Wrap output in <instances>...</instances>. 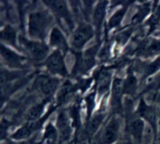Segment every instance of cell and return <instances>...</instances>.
Instances as JSON below:
<instances>
[{"label":"cell","mask_w":160,"mask_h":144,"mask_svg":"<svg viewBox=\"0 0 160 144\" xmlns=\"http://www.w3.org/2000/svg\"><path fill=\"white\" fill-rule=\"evenodd\" d=\"M53 23V18L47 10L33 12L29 16V35L32 39L44 40L50 27Z\"/></svg>","instance_id":"cell-1"},{"label":"cell","mask_w":160,"mask_h":144,"mask_svg":"<svg viewBox=\"0 0 160 144\" xmlns=\"http://www.w3.org/2000/svg\"><path fill=\"white\" fill-rule=\"evenodd\" d=\"M98 48L99 44L97 43L84 53H76V61L72 72L73 78L84 75L95 65V55L98 52Z\"/></svg>","instance_id":"cell-2"},{"label":"cell","mask_w":160,"mask_h":144,"mask_svg":"<svg viewBox=\"0 0 160 144\" xmlns=\"http://www.w3.org/2000/svg\"><path fill=\"white\" fill-rule=\"evenodd\" d=\"M19 42L22 49L31 56L32 60L35 63H39L45 59L48 53V47L42 42H34L27 39L23 36L20 35Z\"/></svg>","instance_id":"cell-3"},{"label":"cell","mask_w":160,"mask_h":144,"mask_svg":"<svg viewBox=\"0 0 160 144\" xmlns=\"http://www.w3.org/2000/svg\"><path fill=\"white\" fill-rule=\"evenodd\" d=\"M47 6L50 8L52 11L54 13L58 21L60 24H62V21L67 23L69 30H73V20L71 17L68 6L65 1H59V0H45L43 2Z\"/></svg>","instance_id":"cell-4"},{"label":"cell","mask_w":160,"mask_h":144,"mask_svg":"<svg viewBox=\"0 0 160 144\" xmlns=\"http://www.w3.org/2000/svg\"><path fill=\"white\" fill-rule=\"evenodd\" d=\"M59 84V80L58 78L49 75H42L38 77L33 85V89L38 90L45 96V99L49 100L56 91Z\"/></svg>","instance_id":"cell-5"},{"label":"cell","mask_w":160,"mask_h":144,"mask_svg":"<svg viewBox=\"0 0 160 144\" xmlns=\"http://www.w3.org/2000/svg\"><path fill=\"white\" fill-rule=\"evenodd\" d=\"M94 30L91 25L81 23L73 33L71 39L72 48L80 50L93 37Z\"/></svg>","instance_id":"cell-6"},{"label":"cell","mask_w":160,"mask_h":144,"mask_svg":"<svg viewBox=\"0 0 160 144\" xmlns=\"http://www.w3.org/2000/svg\"><path fill=\"white\" fill-rule=\"evenodd\" d=\"M45 65L47 70L52 75H58L62 77L67 75L63 56L59 50L54 51L47 58Z\"/></svg>","instance_id":"cell-7"},{"label":"cell","mask_w":160,"mask_h":144,"mask_svg":"<svg viewBox=\"0 0 160 144\" xmlns=\"http://www.w3.org/2000/svg\"><path fill=\"white\" fill-rule=\"evenodd\" d=\"M1 55L5 64L11 68L23 69L28 64L27 58L20 56L3 45H1Z\"/></svg>","instance_id":"cell-8"},{"label":"cell","mask_w":160,"mask_h":144,"mask_svg":"<svg viewBox=\"0 0 160 144\" xmlns=\"http://www.w3.org/2000/svg\"><path fill=\"white\" fill-rule=\"evenodd\" d=\"M120 127V119L117 118V117H113L112 118H111L102 133L99 143L111 144L115 142L118 138Z\"/></svg>","instance_id":"cell-9"},{"label":"cell","mask_w":160,"mask_h":144,"mask_svg":"<svg viewBox=\"0 0 160 144\" xmlns=\"http://www.w3.org/2000/svg\"><path fill=\"white\" fill-rule=\"evenodd\" d=\"M56 107V106H53L52 108H51V109L48 111V114H47L45 117H42L41 120L35 122L28 123L27 124V125H23V126L21 127L20 128H19L14 134H12V136H11V138L13 139H23L30 137L34 131H38V130L40 129V128L42 125V123H43V121H45V118H46L49 114H51V113L52 112L53 110Z\"/></svg>","instance_id":"cell-10"},{"label":"cell","mask_w":160,"mask_h":144,"mask_svg":"<svg viewBox=\"0 0 160 144\" xmlns=\"http://www.w3.org/2000/svg\"><path fill=\"white\" fill-rule=\"evenodd\" d=\"M137 55L142 57H150L160 54V41L155 39H146L138 45Z\"/></svg>","instance_id":"cell-11"},{"label":"cell","mask_w":160,"mask_h":144,"mask_svg":"<svg viewBox=\"0 0 160 144\" xmlns=\"http://www.w3.org/2000/svg\"><path fill=\"white\" fill-rule=\"evenodd\" d=\"M56 125L59 134V142L62 143L67 142L70 139L72 130L70 125V120L65 111H61L58 114Z\"/></svg>","instance_id":"cell-12"},{"label":"cell","mask_w":160,"mask_h":144,"mask_svg":"<svg viewBox=\"0 0 160 144\" xmlns=\"http://www.w3.org/2000/svg\"><path fill=\"white\" fill-rule=\"evenodd\" d=\"M123 81L120 78H115L112 84V107L115 113L121 114L122 103L121 98L123 91Z\"/></svg>","instance_id":"cell-13"},{"label":"cell","mask_w":160,"mask_h":144,"mask_svg":"<svg viewBox=\"0 0 160 144\" xmlns=\"http://www.w3.org/2000/svg\"><path fill=\"white\" fill-rule=\"evenodd\" d=\"M98 84V93L101 95L106 93L111 84V72L108 68H101L95 74Z\"/></svg>","instance_id":"cell-14"},{"label":"cell","mask_w":160,"mask_h":144,"mask_svg":"<svg viewBox=\"0 0 160 144\" xmlns=\"http://www.w3.org/2000/svg\"><path fill=\"white\" fill-rule=\"evenodd\" d=\"M107 2L102 1L98 3L96 7L94 9L93 13V23L95 27V31L97 33V35L99 36L101 33V28L102 25L103 20L106 17V6H107Z\"/></svg>","instance_id":"cell-15"},{"label":"cell","mask_w":160,"mask_h":144,"mask_svg":"<svg viewBox=\"0 0 160 144\" xmlns=\"http://www.w3.org/2000/svg\"><path fill=\"white\" fill-rule=\"evenodd\" d=\"M105 117H106V114H105L104 111L100 110L99 112H97L94 115V117L88 121L87 125H86L85 130L84 131V134L86 138L92 137L95 134V131L98 130L101 124L102 123Z\"/></svg>","instance_id":"cell-16"},{"label":"cell","mask_w":160,"mask_h":144,"mask_svg":"<svg viewBox=\"0 0 160 144\" xmlns=\"http://www.w3.org/2000/svg\"><path fill=\"white\" fill-rule=\"evenodd\" d=\"M138 113L141 117L146 119L153 128L154 131H156V111L152 106H148L145 103L143 100H141L140 104H139Z\"/></svg>","instance_id":"cell-17"},{"label":"cell","mask_w":160,"mask_h":144,"mask_svg":"<svg viewBox=\"0 0 160 144\" xmlns=\"http://www.w3.org/2000/svg\"><path fill=\"white\" fill-rule=\"evenodd\" d=\"M50 45L52 46L56 47L59 50H62L64 53L68 50V45L65 37L58 28H54L51 31L49 39Z\"/></svg>","instance_id":"cell-18"},{"label":"cell","mask_w":160,"mask_h":144,"mask_svg":"<svg viewBox=\"0 0 160 144\" xmlns=\"http://www.w3.org/2000/svg\"><path fill=\"white\" fill-rule=\"evenodd\" d=\"M128 131L138 143H140L144 131L143 121L139 118L131 120L128 125Z\"/></svg>","instance_id":"cell-19"},{"label":"cell","mask_w":160,"mask_h":144,"mask_svg":"<svg viewBox=\"0 0 160 144\" xmlns=\"http://www.w3.org/2000/svg\"><path fill=\"white\" fill-rule=\"evenodd\" d=\"M135 68L137 69L138 71L142 72L144 78H148L150 75L156 73L160 68V56L158 57L156 60L149 63V64H145V63L138 64V63L135 66Z\"/></svg>","instance_id":"cell-20"},{"label":"cell","mask_w":160,"mask_h":144,"mask_svg":"<svg viewBox=\"0 0 160 144\" xmlns=\"http://www.w3.org/2000/svg\"><path fill=\"white\" fill-rule=\"evenodd\" d=\"M75 91V86L70 81H66L57 97V106H61L67 103Z\"/></svg>","instance_id":"cell-21"},{"label":"cell","mask_w":160,"mask_h":144,"mask_svg":"<svg viewBox=\"0 0 160 144\" xmlns=\"http://www.w3.org/2000/svg\"><path fill=\"white\" fill-rule=\"evenodd\" d=\"M1 39L6 43L18 48L17 45V31L10 25H6L1 31Z\"/></svg>","instance_id":"cell-22"},{"label":"cell","mask_w":160,"mask_h":144,"mask_svg":"<svg viewBox=\"0 0 160 144\" xmlns=\"http://www.w3.org/2000/svg\"><path fill=\"white\" fill-rule=\"evenodd\" d=\"M138 88V80L136 77L134 76L132 71H130L128 73L125 81H123V93H126L128 95H134L137 91Z\"/></svg>","instance_id":"cell-23"},{"label":"cell","mask_w":160,"mask_h":144,"mask_svg":"<svg viewBox=\"0 0 160 144\" xmlns=\"http://www.w3.org/2000/svg\"><path fill=\"white\" fill-rule=\"evenodd\" d=\"M48 100H49L45 99V100H43L42 102H40V103L34 105V106L28 111V112L27 113L26 115H25V117H26L27 120L34 121L38 118L41 116V114H42V112H43L44 107H45V104H46V103Z\"/></svg>","instance_id":"cell-24"},{"label":"cell","mask_w":160,"mask_h":144,"mask_svg":"<svg viewBox=\"0 0 160 144\" xmlns=\"http://www.w3.org/2000/svg\"><path fill=\"white\" fill-rule=\"evenodd\" d=\"M56 139H57V131L56 128L51 123H49L45 128L43 139L41 144H56Z\"/></svg>","instance_id":"cell-25"},{"label":"cell","mask_w":160,"mask_h":144,"mask_svg":"<svg viewBox=\"0 0 160 144\" xmlns=\"http://www.w3.org/2000/svg\"><path fill=\"white\" fill-rule=\"evenodd\" d=\"M26 74V72L23 71V70H20V71H9V70H4V69H2L1 70V84L2 85H3L4 84H7L9 81H12V80H15L17 78H21L23 75H24Z\"/></svg>","instance_id":"cell-26"},{"label":"cell","mask_w":160,"mask_h":144,"mask_svg":"<svg viewBox=\"0 0 160 144\" xmlns=\"http://www.w3.org/2000/svg\"><path fill=\"white\" fill-rule=\"evenodd\" d=\"M127 7H123L122 9L117 10L113 15L111 17V18L109 19V23H108V28L109 29H112V28H115V27L118 26L120 24V23L121 22L122 19L124 17L125 13H126L127 11Z\"/></svg>","instance_id":"cell-27"},{"label":"cell","mask_w":160,"mask_h":144,"mask_svg":"<svg viewBox=\"0 0 160 144\" xmlns=\"http://www.w3.org/2000/svg\"><path fill=\"white\" fill-rule=\"evenodd\" d=\"M150 3H145L144 5H142L140 8H139L138 11L137 12V13L135 14L134 17H133V23H138L140 22H142L143 20V19L146 17V15H148V13L150 11Z\"/></svg>","instance_id":"cell-28"},{"label":"cell","mask_w":160,"mask_h":144,"mask_svg":"<svg viewBox=\"0 0 160 144\" xmlns=\"http://www.w3.org/2000/svg\"><path fill=\"white\" fill-rule=\"evenodd\" d=\"M133 31H134V28H130L128 29L125 30V31H122V32L119 33L116 36V41H117V43L120 44V45H123V44L126 43L128 39H129L131 34H132Z\"/></svg>","instance_id":"cell-29"},{"label":"cell","mask_w":160,"mask_h":144,"mask_svg":"<svg viewBox=\"0 0 160 144\" xmlns=\"http://www.w3.org/2000/svg\"><path fill=\"white\" fill-rule=\"evenodd\" d=\"M70 115L71 118L73 119V125L76 126L77 128H79L80 125H81V119H80V111L79 107L77 104L73 105L71 106L70 109Z\"/></svg>","instance_id":"cell-30"},{"label":"cell","mask_w":160,"mask_h":144,"mask_svg":"<svg viewBox=\"0 0 160 144\" xmlns=\"http://www.w3.org/2000/svg\"><path fill=\"white\" fill-rule=\"evenodd\" d=\"M159 20H160V6L158 7V9H156L155 13L152 16L150 20L148 21V23L150 24V27H151V32L155 28L156 25L159 23Z\"/></svg>","instance_id":"cell-31"},{"label":"cell","mask_w":160,"mask_h":144,"mask_svg":"<svg viewBox=\"0 0 160 144\" xmlns=\"http://www.w3.org/2000/svg\"><path fill=\"white\" fill-rule=\"evenodd\" d=\"M94 97H95V95H94L93 93H92L86 98L88 108V120H89V118H90L92 110H93L94 108V105H95V103H94Z\"/></svg>","instance_id":"cell-32"},{"label":"cell","mask_w":160,"mask_h":144,"mask_svg":"<svg viewBox=\"0 0 160 144\" xmlns=\"http://www.w3.org/2000/svg\"><path fill=\"white\" fill-rule=\"evenodd\" d=\"M160 89V73L156 78L153 79V81L150 83L149 85L147 87V91L154 90L157 91Z\"/></svg>","instance_id":"cell-33"},{"label":"cell","mask_w":160,"mask_h":144,"mask_svg":"<svg viewBox=\"0 0 160 144\" xmlns=\"http://www.w3.org/2000/svg\"><path fill=\"white\" fill-rule=\"evenodd\" d=\"M83 4H84V10H83V14L85 17L86 20H88L89 19V15L91 14L92 9V4H93V2L90 1H86L83 2Z\"/></svg>","instance_id":"cell-34"},{"label":"cell","mask_w":160,"mask_h":144,"mask_svg":"<svg viewBox=\"0 0 160 144\" xmlns=\"http://www.w3.org/2000/svg\"><path fill=\"white\" fill-rule=\"evenodd\" d=\"M109 53H110V45H106L102 50L100 51L99 53V59L102 60H106L107 59V58L109 57Z\"/></svg>","instance_id":"cell-35"},{"label":"cell","mask_w":160,"mask_h":144,"mask_svg":"<svg viewBox=\"0 0 160 144\" xmlns=\"http://www.w3.org/2000/svg\"><path fill=\"white\" fill-rule=\"evenodd\" d=\"M6 144H29V142H19V143H14V142H7Z\"/></svg>","instance_id":"cell-36"},{"label":"cell","mask_w":160,"mask_h":144,"mask_svg":"<svg viewBox=\"0 0 160 144\" xmlns=\"http://www.w3.org/2000/svg\"><path fill=\"white\" fill-rule=\"evenodd\" d=\"M157 100H158V102H159V103L160 104V93H159V95H158V98H157Z\"/></svg>","instance_id":"cell-37"},{"label":"cell","mask_w":160,"mask_h":144,"mask_svg":"<svg viewBox=\"0 0 160 144\" xmlns=\"http://www.w3.org/2000/svg\"><path fill=\"white\" fill-rule=\"evenodd\" d=\"M79 144H86L85 142H81V143H79Z\"/></svg>","instance_id":"cell-38"},{"label":"cell","mask_w":160,"mask_h":144,"mask_svg":"<svg viewBox=\"0 0 160 144\" xmlns=\"http://www.w3.org/2000/svg\"><path fill=\"white\" fill-rule=\"evenodd\" d=\"M159 144H160V134H159Z\"/></svg>","instance_id":"cell-39"},{"label":"cell","mask_w":160,"mask_h":144,"mask_svg":"<svg viewBox=\"0 0 160 144\" xmlns=\"http://www.w3.org/2000/svg\"><path fill=\"white\" fill-rule=\"evenodd\" d=\"M123 144H128V143H123Z\"/></svg>","instance_id":"cell-40"}]
</instances>
